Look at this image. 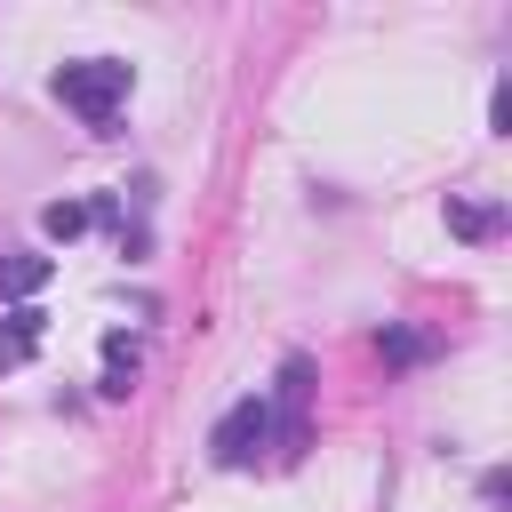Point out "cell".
I'll use <instances>...</instances> for the list:
<instances>
[{
    "label": "cell",
    "instance_id": "8992f818",
    "mask_svg": "<svg viewBox=\"0 0 512 512\" xmlns=\"http://www.w3.org/2000/svg\"><path fill=\"white\" fill-rule=\"evenodd\" d=\"M88 224H96V200H48V208H40V232H48V240H80Z\"/></svg>",
    "mask_w": 512,
    "mask_h": 512
},
{
    "label": "cell",
    "instance_id": "7a4b0ae2",
    "mask_svg": "<svg viewBox=\"0 0 512 512\" xmlns=\"http://www.w3.org/2000/svg\"><path fill=\"white\" fill-rule=\"evenodd\" d=\"M264 416H272V456H280V464L304 456V440H312V360H304V352L280 360V392L264 400Z\"/></svg>",
    "mask_w": 512,
    "mask_h": 512
},
{
    "label": "cell",
    "instance_id": "3957f363",
    "mask_svg": "<svg viewBox=\"0 0 512 512\" xmlns=\"http://www.w3.org/2000/svg\"><path fill=\"white\" fill-rule=\"evenodd\" d=\"M208 448H216V464L224 472H240V464H256L264 448H272V416H264V400L248 392V400H232L224 416H216V432H208Z\"/></svg>",
    "mask_w": 512,
    "mask_h": 512
},
{
    "label": "cell",
    "instance_id": "6da1fadb",
    "mask_svg": "<svg viewBox=\"0 0 512 512\" xmlns=\"http://www.w3.org/2000/svg\"><path fill=\"white\" fill-rule=\"evenodd\" d=\"M56 104L80 112L88 128H112V112L128 104V64H120V56H80V64H64V72H56Z\"/></svg>",
    "mask_w": 512,
    "mask_h": 512
},
{
    "label": "cell",
    "instance_id": "52a82bcc",
    "mask_svg": "<svg viewBox=\"0 0 512 512\" xmlns=\"http://www.w3.org/2000/svg\"><path fill=\"white\" fill-rule=\"evenodd\" d=\"M40 280H48V256H16L8 264V296H32Z\"/></svg>",
    "mask_w": 512,
    "mask_h": 512
},
{
    "label": "cell",
    "instance_id": "277c9868",
    "mask_svg": "<svg viewBox=\"0 0 512 512\" xmlns=\"http://www.w3.org/2000/svg\"><path fill=\"white\" fill-rule=\"evenodd\" d=\"M40 328H48L40 304H8V312H0V368H24V360L40 352Z\"/></svg>",
    "mask_w": 512,
    "mask_h": 512
},
{
    "label": "cell",
    "instance_id": "5b68a950",
    "mask_svg": "<svg viewBox=\"0 0 512 512\" xmlns=\"http://www.w3.org/2000/svg\"><path fill=\"white\" fill-rule=\"evenodd\" d=\"M104 400H128L136 392V336H104Z\"/></svg>",
    "mask_w": 512,
    "mask_h": 512
}]
</instances>
